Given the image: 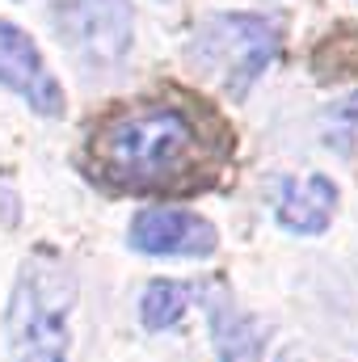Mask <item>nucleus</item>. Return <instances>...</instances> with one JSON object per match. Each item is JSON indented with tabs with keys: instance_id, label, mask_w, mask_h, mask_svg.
<instances>
[{
	"instance_id": "5",
	"label": "nucleus",
	"mask_w": 358,
	"mask_h": 362,
	"mask_svg": "<svg viewBox=\"0 0 358 362\" xmlns=\"http://www.w3.org/2000/svg\"><path fill=\"white\" fill-rule=\"evenodd\" d=\"M131 249H139L144 257H211L219 249V232L181 206H144L131 219Z\"/></svg>"
},
{
	"instance_id": "7",
	"label": "nucleus",
	"mask_w": 358,
	"mask_h": 362,
	"mask_svg": "<svg viewBox=\"0 0 358 362\" xmlns=\"http://www.w3.org/2000/svg\"><path fill=\"white\" fill-rule=\"evenodd\" d=\"M278 223L295 236H321L337 211V185L321 173L291 177L278 185Z\"/></svg>"
},
{
	"instance_id": "3",
	"label": "nucleus",
	"mask_w": 358,
	"mask_h": 362,
	"mask_svg": "<svg viewBox=\"0 0 358 362\" xmlns=\"http://www.w3.org/2000/svg\"><path fill=\"white\" fill-rule=\"evenodd\" d=\"M278 47L282 25L266 13H215L194 30L185 59L198 68L202 81L241 101L278 59Z\"/></svg>"
},
{
	"instance_id": "2",
	"label": "nucleus",
	"mask_w": 358,
	"mask_h": 362,
	"mask_svg": "<svg viewBox=\"0 0 358 362\" xmlns=\"http://www.w3.org/2000/svg\"><path fill=\"white\" fill-rule=\"evenodd\" d=\"M72 303L76 278L55 253L38 249L34 257H25L4 312L13 362H68Z\"/></svg>"
},
{
	"instance_id": "6",
	"label": "nucleus",
	"mask_w": 358,
	"mask_h": 362,
	"mask_svg": "<svg viewBox=\"0 0 358 362\" xmlns=\"http://www.w3.org/2000/svg\"><path fill=\"white\" fill-rule=\"evenodd\" d=\"M0 85L8 93H17L34 114L55 118L64 114V89L51 76V68L42 64L38 47L30 42L25 30H17L13 21L0 17Z\"/></svg>"
},
{
	"instance_id": "10",
	"label": "nucleus",
	"mask_w": 358,
	"mask_h": 362,
	"mask_svg": "<svg viewBox=\"0 0 358 362\" xmlns=\"http://www.w3.org/2000/svg\"><path fill=\"white\" fill-rule=\"evenodd\" d=\"M321 135H325V144H329L333 152L354 156L358 152V93L342 97V101H333V105L325 110V118H321Z\"/></svg>"
},
{
	"instance_id": "4",
	"label": "nucleus",
	"mask_w": 358,
	"mask_h": 362,
	"mask_svg": "<svg viewBox=\"0 0 358 362\" xmlns=\"http://www.w3.org/2000/svg\"><path fill=\"white\" fill-rule=\"evenodd\" d=\"M55 25L89 64H118L135 38V13L127 0H59Z\"/></svg>"
},
{
	"instance_id": "11",
	"label": "nucleus",
	"mask_w": 358,
	"mask_h": 362,
	"mask_svg": "<svg viewBox=\"0 0 358 362\" xmlns=\"http://www.w3.org/2000/svg\"><path fill=\"white\" fill-rule=\"evenodd\" d=\"M282 362H299V358H282Z\"/></svg>"
},
{
	"instance_id": "1",
	"label": "nucleus",
	"mask_w": 358,
	"mask_h": 362,
	"mask_svg": "<svg viewBox=\"0 0 358 362\" xmlns=\"http://www.w3.org/2000/svg\"><path fill=\"white\" fill-rule=\"evenodd\" d=\"M228 122L190 93H161L110 105L89 127L85 169L118 194H194L228 165Z\"/></svg>"
},
{
	"instance_id": "8",
	"label": "nucleus",
	"mask_w": 358,
	"mask_h": 362,
	"mask_svg": "<svg viewBox=\"0 0 358 362\" xmlns=\"http://www.w3.org/2000/svg\"><path fill=\"white\" fill-rule=\"evenodd\" d=\"M211 337H215V358L219 362H262V325L245 316L224 291H211Z\"/></svg>"
},
{
	"instance_id": "9",
	"label": "nucleus",
	"mask_w": 358,
	"mask_h": 362,
	"mask_svg": "<svg viewBox=\"0 0 358 362\" xmlns=\"http://www.w3.org/2000/svg\"><path fill=\"white\" fill-rule=\"evenodd\" d=\"M194 286H185V282H173V278H161V282H152L144 295H139V320L152 329V333H165V329H173L181 316H185V308L194 303Z\"/></svg>"
}]
</instances>
